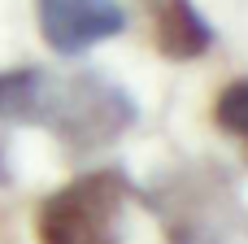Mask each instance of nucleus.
Listing matches in <instances>:
<instances>
[{
    "label": "nucleus",
    "instance_id": "obj_1",
    "mask_svg": "<svg viewBox=\"0 0 248 244\" xmlns=\"http://www.w3.org/2000/svg\"><path fill=\"white\" fill-rule=\"evenodd\" d=\"M144 205L153 210L166 244H240L248 231L240 183L209 157L161 170L153 188H144Z\"/></svg>",
    "mask_w": 248,
    "mask_h": 244
},
{
    "label": "nucleus",
    "instance_id": "obj_4",
    "mask_svg": "<svg viewBox=\"0 0 248 244\" xmlns=\"http://www.w3.org/2000/svg\"><path fill=\"white\" fill-rule=\"evenodd\" d=\"M35 26L61 57H83L126 31L122 0H35Z\"/></svg>",
    "mask_w": 248,
    "mask_h": 244
},
{
    "label": "nucleus",
    "instance_id": "obj_5",
    "mask_svg": "<svg viewBox=\"0 0 248 244\" xmlns=\"http://www.w3.org/2000/svg\"><path fill=\"white\" fill-rule=\"evenodd\" d=\"M144 17H148L153 44L166 61H196L218 39L209 17L192 0H144Z\"/></svg>",
    "mask_w": 248,
    "mask_h": 244
},
{
    "label": "nucleus",
    "instance_id": "obj_2",
    "mask_svg": "<svg viewBox=\"0 0 248 244\" xmlns=\"http://www.w3.org/2000/svg\"><path fill=\"white\" fill-rule=\"evenodd\" d=\"M35 127L52 131L65 153H96L109 148L118 135L135 127V96L100 74L96 65H78L70 74L44 70V92H39V114Z\"/></svg>",
    "mask_w": 248,
    "mask_h": 244
},
{
    "label": "nucleus",
    "instance_id": "obj_6",
    "mask_svg": "<svg viewBox=\"0 0 248 244\" xmlns=\"http://www.w3.org/2000/svg\"><path fill=\"white\" fill-rule=\"evenodd\" d=\"M214 127L227 131L248 162V79H231L218 96H214Z\"/></svg>",
    "mask_w": 248,
    "mask_h": 244
},
{
    "label": "nucleus",
    "instance_id": "obj_3",
    "mask_svg": "<svg viewBox=\"0 0 248 244\" xmlns=\"http://www.w3.org/2000/svg\"><path fill=\"white\" fill-rule=\"evenodd\" d=\"M135 183L118 166H96L61 183L35 205V240L39 244H122L126 205Z\"/></svg>",
    "mask_w": 248,
    "mask_h": 244
}]
</instances>
